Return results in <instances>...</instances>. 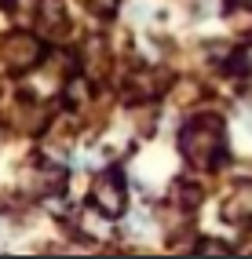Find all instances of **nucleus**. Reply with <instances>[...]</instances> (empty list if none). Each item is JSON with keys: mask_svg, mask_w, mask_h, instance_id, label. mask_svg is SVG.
Here are the masks:
<instances>
[{"mask_svg": "<svg viewBox=\"0 0 252 259\" xmlns=\"http://www.w3.org/2000/svg\"><path fill=\"white\" fill-rule=\"evenodd\" d=\"M95 208L103 212V215H121L124 212V183L121 176H103L95 183Z\"/></svg>", "mask_w": 252, "mask_h": 259, "instance_id": "obj_2", "label": "nucleus"}, {"mask_svg": "<svg viewBox=\"0 0 252 259\" xmlns=\"http://www.w3.org/2000/svg\"><path fill=\"white\" fill-rule=\"evenodd\" d=\"M238 201H241V208H245V212H248V215H252V190H245V194H241V197H238Z\"/></svg>", "mask_w": 252, "mask_h": 259, "instance_id": "obj_6", "label": "nucleus"}, {"mask_svg": "<svg viewBox=\"0 0 252 259\" xmlns=\"http://www.w3.org/2000/svg\"><path fill=\"white\" fill-rule=\"evenodd\" d=\"M183 153L197 164V168H208L223 157V128L216 124L212 117H197L194 124L183 132Z\"/></svg>", "mask_w": 252, "mask_h": 259, "instance_id": "obj_1", "label": "nucleus"}, {"mask_svg": "<svg viewBox=\"0 0 252 259\" xmlns=\"http://www.w3.org/2000/svg\"><path fill=\"white\" fill-rule=\"evenodd\" d=\"M8 51H11L15 70H26V66H33V62H37V55H40V44L33 40V37H26V33H19V37H11V40H8Z\"/></svg>", "mask_w": 252, "mask_h": 259, "instance_id": "obj_3", "label": "nucleus"}, {"mask_svg": "<svg viewBox=\"0 0 252 259\" xmlns=\"http://www.w3.org/2000/svg\"><path fill=\"white\" fill-rule=\"evenodd\" d=\"M40 26H48V33H62L66 15L59 0H40Z\"/></svg>", "mask_w": 252, "mask_h": 259, "instance_id": "obj_4", "label": "nucleus"}, {"mask_svg": "<svg viewBox=\"0 0 252 259\" xmlns=\"http://www.w3.org/2000/svg\"><path fill=\"white\" fill-rule=\"evenodd\" d=\"M201 252H227V245H220V241H201Z\"/></svg>", "mask_w": 252, "mask_h": 259, "instance_id": "obj_5", "label": "nucleus"}]
</instances>
